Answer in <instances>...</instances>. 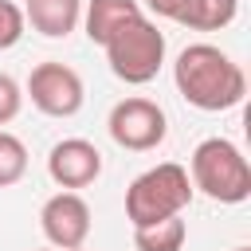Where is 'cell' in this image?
<instances>
[{
    "label": "cell",
    "instance_id": "3",
    "mask_svg": "<svg viewBox=\"0 0 251 251\" xmlns=\"http://www.w3.org/2000/svg\"><path fill=\"white\" fill-rule=\"evenodd\" d=\"M188 180L192 188H200L208 200L220 204H243L251 196V165L239 153V145L227 137H204L192 149Z\"/></svg>",
    "mask_w": 251,
    "mask_h": 251
},
{
    "label": "cell",
    "instance_id": "7",
    "mask_svg": "<svg viewBox=\"0 0 251 251\" xmlns=\"http://www.w3.org/2000/svg\"><path fill=\"white\" fill-rule=\"evenodd\" d=\"M39 227H43L47 243L59 247V251L82 247L86 235H90V204H86L78 192L63 188V192H55V196L39 208Z\"/></svg>",
    "mask_w": 251,
    "mask_h": 251
},
{
    "label": "cell",
    "instance_id": "11",
    "mask_svg": "<svg viewBox=\"0 0 251 251\" xmlns=\"http://www.w3.org/2000/svg\"><path fill=\"white\" fill-rule=\"evenodd\" d=\"M239 16V0H188L176 16V24L192 31H220Z\"/></svg>",
    "mask_w": 251,
    "mask_h": 251
},
{
    "label": "cell",
    "instance_id": "13",
    "mask_svg": "<svg viewBox=\"0 0 251 251\" xmlns=\"http://www.w3.org/2000/svg\"><path fill=\"white\" fill-rule=\"evenodd\" d=\"M24 173H27V145L16 133L0 129V188L24 180Z\"/></svg>",
    "mask_w": 251,
    "mask_h": 251
},
{
    "label": "cell",
    "instance_id": "10",
    "mask_svg": "<svg viewBox=\"0 0 251 251\" xmlns=\"http://www.w3.org/2000/svg\"><path fill=\"white\" fill-rule=\"evenodd\" d=\"M141 12V4L137 0H90L86 8H82V24H86V39L90 43H106L129 16H137Z\"/></svg>",
    "mask_w": 251,
    "mask_h": 251
},
{
    "label": "cell",
    "instance_id": "15",
    "mask_svg": "<svg viewBox=\"0 0 251 251\" xmlns=\"http://www.w3.org/2000/svg\"><path fill=\"white\" fill-rule=\"evenodd\" d=\"M20 106H24V90H20V82H16L12 75H4V71H0V126L16 122Z\"/></svg>",
    "mask_w": 251,
    "mask_h": 251
},
{
    "label": "cell",
    "instance_id": "5",
    "mask_svg": "<svg viewBox=\"0 0 251 251\" xmlns=\"http://www.w3.org/2000/svg\"><path fill=\"white\" fill-rule=\"evenodd\" d=\"M106 129H110L114 145H122V149H129V153H149V149H157V145L165 141L169 118H165V110H161L153 98L133 94V98H122V102L110 110Z\"/></svg>",
    "mask_w": 251,
    "mask_h": 251
},
{
    "label": "cell",
    "instance_id": "17",
    "mask_svg": "<svg viewBox=\"0 0 251 251\" xmlns=\"http://www.w3.org/2000/svg\"><path fill=\"white\" fill-rule=\"evenodd\" d=\"M43 251H59V247H43ZM71 251H82V247H71Z\"/></svg>",
    "mask_w": 251,
    "mask_h": 251
},
{
    "label": "cell",
    "instance_id": "18",
    "mask_svg": "<svg viewBox=\"0 0 251 251\" xmlns=\"http://www.w3.org/2000/svg\"><path fill=\"white\" fill-rule=\"evenodd\" d=\"M231 251H251V247H231Z\"/></svg>",
    "mask_w": 251,
    "mask_h": 251
},
{
    "label": "cell",
    "instance_id": "9",
    "mask_svg": "<svg viewBox=\"0 0 251 251\" xmlns=\"http://www.w3.org/2000/svg\"><path fill=\"white\" fill-rule=\"evenodd\" d=\"M82 20V0H27L24 24H31L47 39H67Z\"/></svg>",
    "mask_w": 251,
    "mask_h": 251
},
{
    "label": "cell",
    "instance_id": "6",
    "mask_svg": "<svg viewBox=\"0 0 251 251\" xmlns=\"http://www.w3.org/2000/svg\"><path fill=\"white\" fill-rule=\"evenodd\" d=\"M27 98L47 118H75L82 110L86 90H82V78H78L75 67L47 59V63L31 67V75H27Z\"/></svg>",
    "mask_w": 251,
    "mask_h": 251
},
{
    "label": "cell",
    "instance_id": "1",
    "mask_svg": "<svg viewBox=\"0 0 251 251\" xmlns=\"http://www.w3.org/2000/svg\"><path fill=\"white\" fill-rule=\"evenodd\" d=\"M173 82H176L180 98L204 114L231 110L247 94L243 67L216 43H188L173 63Z\"/></svg>",
    "mask_w": 251,
    "mask_h": 251
},
{
    "label": "cell",
    "instance_id": "16",
    "mask_svg": "<svg viewBox=\"0 0 251 251\" xmlns=\"http://www.w3.org/2000/svg\"><path fill=\"white\" fill-rule=\"evenodd\" d=\"M137 4H145V8H149L153 16H161V20H176L188 0H137Z\"/></svg>",
    "mask_w": 251,
    "mask_h": 251
},
{
    "label": "cell",
    "instance_id": "8",
    "mask_svg": "<svg viewBox=\"0 0 251 251\" xmlns=\"http://www.w3.org/2000/svg\"><path fill=\"white\" fill-rule=\"evenodd\" d=\"M98 173H102V153H98V145L86 141V137H63V141H55L51 153H47V176H51L59 188L78 192V188L94 184Z\"/></svg>",
    "mask_w": 251,
    "mask_h": 251
},
{
    "label": "cell",
    "instance_id": "2",
    "mask_svg": "<svg viewBox=\"0 0 251 251\" xmlns=\"http://www.w3.org/2000/svg\"><path fill=\"white\" fill-rule=\"evenodd\" d=\"M192 192L196 188L188 180V169L176 161H161L133 176V184L126 188V220L133 227H149L169 216H180L192 204Z\"/></svg>",
    "mask_w": 251,
    "mask_h": 251
},
{
    "label": "cell",
    "instance_id": "14",
    "mask_svg": "<svg viewBox=\"0 0 251 251\" xmlns=\"http://www.w3.org/2000/svg\"><path fill=\"white\" fill-rule=\"evenodd\" d=\"M24 8L20 4H12V0H0V51H8V47H16L20 39H24Z\"/></svg>",
    "mask_w": 251,
    "mask_h": 251
},
{
    "label": "cell",
    "instance_id": "4",
    "mask_svg": "<svg viewBox=\"0 0 251 251\" xmlns=\"http://www.w3.org/2000/svg\"><path fill=\"white\" fill-rule=\"evenodd\" d=\"M102 47H106L110 71H114L122 82H129V86L153 82L157 71H161V63H165V35H161V27H157L145 12L129 16Z\"/></svg>",
    "mask_w": 251,
    "mask_h": 251
},
{
    "label": "cell",
    "instance_id": "12",
    "mask_svg": "<svg viewBox=\"0 0 251 251\" xmlns=\"http://www.w3.org/2000/svg\"><path fill=\"white\" fill-rule=\"evenodd\" d=\"M184 239H188V227L180 216H169V220L149 224V227H133L137 251H184Z\"/></svg>",
    "mask_w": 251,
    "mask_h": 251
}]
</instances>
